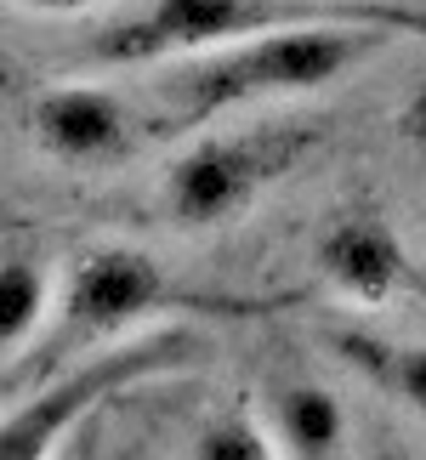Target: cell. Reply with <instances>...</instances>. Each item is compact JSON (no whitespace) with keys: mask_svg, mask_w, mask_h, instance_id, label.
<instances>
[{"mask_svg":"<svg viewBox=\"0 0 426 460\" xmlns=\"http://www.w3.org/2000/svg\"><path fill=\"white\" fill-rule=\"evenodd\" d=\"M193 460H268V455H284L279 449V432L268 427L262 415L251 410H227V415H210L188 444Z\"/></svg>","mask_w":426,"mask_h":460,"instance_id":"cell-11","label":"cell"},{"mask_svg":"<svg viewBox=\"0 0 426 460\" xmlns=\"http://www.w3.org/2000/svg\"><path fill=\"white\" fill-rule=\"evenodd\" d=\"M268 427L279 432L284 455H342L347 444V410L335 403V393H324L318 381H290L268 398Z\"/></svg>","mask_w":426,"mask_h":460,"instance_id":"cell-8","label":"cell"},{"mask_svg":"<svg viewBox=\"0 0 426 460\" xmlns=\"http://www.w3.org/2000/svg\"><path fill=\"white\" fill-rule=\"evenodd\" d=\"M51 279L29 251H12L0 268V364H17L23 352L40 341V330L51 324Z\"/></svg>","mask_w":426,"mask_h":460,"instance_id":"cell-9","label":"cell"},{"mask_svg":"<svg viewBox=\"0 0 426 460\" xmlns=\"http://www.w3.org/2000/svg\"><path fill=\"white\" fill-rule=\"evenodd\" d=\"M318 131L313 126H251L234 137H200L193 148L176 154V165L165 171V217L188 234H210L227 227L251 210L273 182H284L301 159L313 154Z\"/></svg>","mask_w":426,"mask_h":460,"instance_id":"cell-5","label":"cell"},{"mask_svg":"<svg viewBox=\"0 0 426 460\" xmlns=\"http://www.w3.org/2000/svg\"><path fill=\"white\" fill-rule=\"evenodd\" d=\"M23 12H46V17H75V12H92V6H109V0H12Z\"/></svg>","mask_w":426,"mask_h":460,"instance_id":"cell-13","label":"cell"},{"mask_svg":"<svg viewBox=\"0 0 426 460\" xmlns=\"http://www.w3.org/2000/svg\"><path fill=\"white\" fill-rule=\"evenodd\" d=\"M398 131H404V137H410V143L426 154V80L415 85L410 97H404V109H398Z\"/></svg>","mask_w":426,"mask_h":460,"instance_id":"cell-12","label":"cell"},{"mask_svg":"<svg viewBox=\"0 0 426 460\" xmlns=\"http://www.w3.org/2000/svg\"><path fill=\"white\" fill-rule=\"evenodd\" d=\"M171 302H182V296H176L171 273L148 251H137V244H92V251H80L63 273L58 307H51V324L40 330V341L17 364H6V398L23 381L40 386L46 376L68 369L85 352L114 347L120 335L148 324Z\"/></svg>","mask_w":426,"mask_h":460,"instance_id":"cell-3","label":"cell"},{"mask_svg":"<svg viewBox=\"0 0 426 460\" xmlns=\"http://www.w3.org/2000/svg\"><path fill=\"white\" fill-rule=\"evenodd\" d=\"M205 358V341L193 330H159L142 335L131 347H102L85 352L68 369L46 376L34 393H17L6 420H0V455L6 460H34V455H58V444L85 420V410H97L102 398L126 393L137 381L171 376Z\"/></svg>","mask_w":426,"mask_h":460,"instance_id":"cell-4","label":"cell"},{"mask_svg":"<svg viewBox=\"0 0 426 460\" xmlns=\"http://www.w3.org/2000/svg\"><path fill=\"white\" fill-rule=\"evenodd\" d=\"M29 131H34V148L58 165H114L126 159L137 143V126H131V109L120 102L109 85H46L40 97L29 102Z\"/></svg>","mask_w":426,"mask_h":460,"instance_id":"cell-6","label":"cell"},{"mask_svg":"<svg viewBox=\"0 0 426 460\" xmlns=\"http://www.w3.org/2000/svg\"><path fill=\"white\" fill-rule=\"evenodd\" d=\"M290 23H386L404 34H426V12L398 0H137L131 12L109 17L85 34L75 51L80 68H137L165 58H200V51L251 40Z\"/></svg>","mask_w":426,"mask_h":460,"instance_id":"cell-1","label":"cell"},{"mask_svg":"<svg viewBox=\"0 0 426 460\" xmlns=\"http://www.w3.org/2000/svg\"><path fill=\"white\" fill-rule=\"evenodd\" d=\"M318 273H324L330 290H342L347 302L359 307H381L393 302V290L404 285L410 261H404L398 234L369 210H352V217H335L324 234H318Z\"/></svg>","mask_w":426,"mask_h":460,"instance_id":"cell-7","label":"cell"},{"mask_svg":"<svg viewBox=\"0 0 426 460\" xmlns=\"http://www.w3.org/2000/svg\"><path fill=\"white\" fill-rule=\"evenodd\" d=\"M335 352L369 376L386 398L410 403L415 415H426V341H381V335H359V330H342L335 335Z\"/></svg>","mask_w":426,"mask_h":460,"instance_id":"cell-10","label":"cell"},{"mask_svg":"<svg viewBox=\"0 0 426 460\" xmlns=\"http://www.w3.org/2000/svg\"><path fill=\"white\" fill-rule=\"evenodd\" d=\"M398 34L404 29H386V23H290V29H268V34H251V40L200 51V63H188L171 80V97H176L171 126L193 131L234 109H251V102L335 85L347 68L376 58Z\"/></svg>","mask_w":426,"mask_h":460,"instance_id":"cell-2","label":"cell"}]
</instances>
